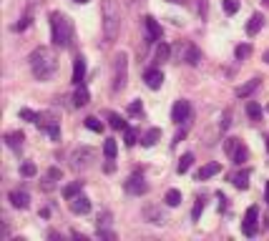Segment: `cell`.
Masks as SVG:
<instances>
[{"label":"cell","mask_w":269,"mask_h":241,"mask_svg":"<svg viewBox=\"0 0 269 241\" xmlns=\"http://www.w3.org/2000/svg\"><path fill=\"white\" fill-rule=\"evenodd\" d=\"M169 3H174V5H186L189 0H169Z\"/></svg>","instance_id":"cell-53"},{"label":"cell","mask_w":269,"mask_h":241,"mask_svg":"<svg viewBox=\"0 0 269 241\" xmlns=\"http://www.w3.org/2000/svg\"><path fill=\"white\" fill-rule=\"evenodd\" d=\"M96 158H98V151H96V148L81 146V148H76V151L71 154V169H73V171H88V169L96 163Z\"/></svg>","instance_id":"cell-4"},{"label":"cell","mask_w":269,"mask_h":241,"mask_svg":"<svg viewBox=\"0 0 269 241\" xmlns=\"http://www.w3.org/2000/svg\"><path fill=\"white\" fill-rule=\"evenodd\" d=\"M262 25H264V15L262 13H254L251 18H249V23H247V35H257L259 30H262Z\"/></svg>","instance_id":"cell-21"},{"label":"cell","mask_w":269,"mask_h":241,"mask_svg":"<svg viewBox=\"0 0 269 241\" xmlns=\"http://www.w3.org/2000/svg\"><path fill=\"white\" fill-rule=\"evenodd\" d=\"M143 28H146V45H151V43L161 40L163 30H161V25L156 23V18H151V15H146V18H143Z\"/></svg>","instance_id":"cell-9"},{"label":"cell","mask_w":269,"mask_h":241,"mask_svg":"<svg viewBox=\"0 0 269 241\" xmlns=\"http://www.w3.org/2000/svg\"><path fill=\"white\" fill-rule=\"evenodd\" d=\"M43 3H46V0H31V3H28V8H25V13L33 15V10H36L38 5H43Z\"/></svg>","instance_id":"cell-47"},{"label":"cell","mask_w":269,"mask_h":241,"mask_svg":"<svg viewBox=\"0 0 269 241\" xmlns=\"http://www.w3.org/2000/svg\"><path fill=\"white\" fill-rule=\"evenodd\" d=\"M197 10H199V15H201V18H206V13H209V5H206V0H199Z\"/></svg>","instance_id":"cell-48"},{"label":"cell","mask_w":269,"mask_h":241,"mask_svg":"<svg viewBox=\"0 0 269 241\" xmlns=\"http://www.w3.org/2000/svg\"><path fill=\"white\" fill-rule=\"evenodd\" d=\"M116 151H118V146H116L113 138L103 141V156H106V161H108V158H116Z\"/></svg>","instance_id":"cell-30"},{"label":"cell","mask_w":269,"mask_h":241,"mask_svg":"<svg viewBox=\"0 0 269 241\" xmlns=\"http://www.w3.org/2000/svg\"><path fill=\"white\" fill-rule=\"evenodd\" d=\"M23 120H31V123H36V118H38V113H33L31 108H20V113H18Z\"/></svg>","instance_id":"cell-45"},{"label":"cell","mask_w":269,"mask_h":241,"mask_svg":"<svg viewBox=\"0 0 269 241\" xmlns=\"http://www.w3.org/2000/svg\"><path fill=\"white\" fill-rule=\"evenodd\" d=\"M249 176H251V171H249V169H244V171H236L229 181H232V184H234L239 191H244V189L249 186Z\"/></svg>","instance_id":"cell-20"},{"label":"cell","mask_w":269,"mask_h":241,"mask_svg":"<svg viewBox=\"0 0 269 241\" xmlns=\"http://www.w3.org/2000/svg\"><path fill=\"white\" fill-rule=\"evenodd\" d=\"M221 5H224V13L227 15H234L239 10V0H221Z\"/></svg>","instance_id":"cell-40"},{"label":"cell","mask_w":269,"mask_h":241,"mask_svg":"<svg viewBox=\"0 0 269 241\" xmlns=\"http://www.w3.org/2000/svg\"><path fill=\"white\" fill-rule=\"evenodd\" d=\"M267 111H269V108H267Z\"/></svg>","instance_id":"cell-59"},{"label":"cell","mask_w":269,"mask_h":241,"mask_svg":"<svg viewBox=\"0 0 269 241\" xmlns=\"http://www.w3.org/2000/svg\"><path fill=\"white\" fill-rule=\"evenodd\" d=\"M96 236L98 239H106V241H116V231H111V229H98Z\"/></svg>","instance_id":"cell-44"},{"label":"cell","mask_w":269,"mask_h":241,"mask_svg":"<svg viewBox=\"0 0 269 241\" xmlns=\"http://www.w3.org/2000/svg\"><path fill=\"white\" fill-rule=\"evenodd\" d=\"M257 221H259V208L257 206H249L247 214H244V234L247 236L257 234Z\"/></svg>","instance_id":"cell-11"},{"label":"cell","mask_w":269,"mask_h":241,"mask_svg":"<svg viewBox=\"0 0 269 241\" xmlns=\"http://www.w3.org/2000/svg\"><path fill=\"white\" fill-rule=\"evenodd\" d=\"M83 123H86L88 131H93V133H101V131H103V120H98V118H93V116H88Z\"/></svg>","instance_id":"cell-33"},{"label":"cell","mask_w":269,"mask_h":241,"mask_svg":"<svg viewBox=\"0 0 269 241\" xmlns=\"http://www.w3.org/2000/svg\"><path fill=\"white\" fill-rule=\"evenodd\" d=\"M46 133L51 136L53 141H61V123H51V126L46 128Z\"/></svg>","instance_id":"cell-42"},{"label":"cell","mask_w":269,"mask_h":241,"mask_svg":"<svg viewBox=\"0 0 269 241\" xmlns=\"http://www.w3.org/2000/svg\"><path fill=\"white\" fill-rule=\"evenodd\" d=\"M239 143H242L239 138H227V141H224V151H227V156H229V158H232V154L236 151V146H239Z\"/></svg>","instance_id":"cell-41"},{"label":"cell","mask_w":269,"mask_h":241,"mask_svg":"<svg viewBox=\"0 0 269 241\" xmlns=\"http://www.w3.org/2000/svg\"><path fill=\"white\" fill-rule=\"evenodd\" d=\"M143 81H146V86L151 88V90H159V88L163 86V73H161L159 68H148V70L143 73Z\"/></svg>","instance_id":"cell-14"},{"label":"cell","mask_w":269,"mask_h":241,"mask_svg":"<svg viewBox=\"0 0 269 241\" xmlns=\"http://www.w3.org/2000/svg\"><path fill=\"white\" fill-rule=\"evenodd\" d=\"M111 221H113V214H111V211H103V214L98 216L96 231H98V229H108V226H111Z\"/></svg>","instance_id":"cell-36"},{"label":"cell","mask_w":269,"mask_h":241,"mask_svg":"<svg viewBox=\"0 0 269 241\" xmlns=\"http://www.w3.org/2000/svg\"><path fill=\"white\" fill-rule=\"evenodd\" d=\"M191 163H194V154H184L181 158H179V166H176V171L179 173H186L191 169Z\"/></svg>","instance_id":"cell-29"},{"label":"cell","mask_w":269,"mask_h":241,"mask_svg":"<svg viewBox=\"0 0 269 241\" xmlns=\"http://www.w3.org/2000/svg\"><path fill=\"white\" fill-rule=\"evenodd\" d=\"M31 68H33V75L38 81H48L51 75L55 73L58 68V60H55V53L51 48H46V45H40V48H36L31 53Z\"/></svg>","instance_id":"cell-2"},{"label":"cell","mask_w":269,"mask_h":241,"mask_svg":"<svg viewBox=\"0 0 269 241\" xmlns=\"http://www.w3.org/2000/svg\"><path fill=\"white\" fill-rule=\"evenodd\" d=\"M40 189H43V191H53V189H55V178L46 173V178H43V184H40Z\"/></svg>","instance_id":"cell-46"},{"label":"cell","mask_w":269,"mask_h":241,"mask_svg":"<svg viewBox=\"0 0 269 241\" xmlns=\"http://www.w3.org/2000/svg\"><path fill=\"white\" fill-rule=\"evenodd\" d=\"M108 126H111L113 131H126V128H128L126 120L118 116V113H108Z\"/></svg>","instance_id":"cell-28"},{"label":"cell","mask_w":269,"mask_h":241,"mask_svg":"<svg viewBox=\"0 0 269 241\" xmlns=\"http://www.w3.org/2000/svg\"><path fill=\"white\" fill-rule=\"evenodd\" d=\"M71 211L73 214H78V216H86L88 211H91V199L83 193H78L76 199H71Z\"/></svg>","instance_id":"cell-13"},{"label":"cell","mask_w":269,"mask_h":241,"mask_svg":"<svg viewBox=\"0 0 269 241\" xmlns=\"http://www.w3.org/2000/svg\"><path fill=\"white\" fill-rule=\"evenodd\" d=\"M101 25H103V43L111 45L118 33H121V20H124V15H121V5L116 3V0H101Z\"/></svg>","instance_id":"cell-1"},{"label":"cell","mask_w":269,"mask_h":241,"mask_svg":"<svg viewBox=\"0 0 269 241\" xmlns=\"http://www.w3.org/2000/svg\"><path fill=\"white\" fill-rule=\"evenodd\" d=\"M78 193H83V181H73V184L63 186V196L71 201V199H76Z\"/></svg>","instance_id":"cell-24"},{"label":"cell","mask_w":269,"mask_h":241,"mask_svg":"<svg viewBox=\"0 0 269 241\" xmlns=\"http://www.w3.org/2000/svg\"><path fill=\"white\" fill-rule=\"evenodd\" d=\"M264 201L269 204V181H267V191H264Z\"/></svg>","instance_id":"cell-54"},{"label":"cell","mask_w":269,"mask_h":241,"mask_svg":"<svg viewBox=\"0 0 269 241\" xmlns=\"http://www.w3.org/2000/svg\"><path fill=\"white\" fill-rule=\"evenodd\" d=\"M88 101H91V93H88V88L81 83L76 88V93H73V105H76V108H83V105H88Z\"/></svg>","instance_id":"cell-18"},{"label":"cell","mask_w":269,"mask_h":241,"mask_svg":"<svg viewBox=\"0 0 269 241\" xmlns=\"http://www.w3.org/2000/svg\"><path fill=\"white\" fill-rule=\"evenodd\" d=\"M20 173H23L25 178H31V176H36V173H38V169H36V163H31V161H25V163L20 166Z\"/></svg>","instance_id":"cell-39"},{"label":"cell","mask_w":269,"mask_h":241,"mask_svg":"<svg viewBox=\"0 0 269 241\" xmlns=\"http://www.w3.org/2000/svg\"><path fill=\"white\" fill-rule=\"evenodd\" d=\"M171 51H174V55L179 60H184V63H189V66H199L201 63V51L194 43H176Z\"/></svg>","instance_id":"cell-6"},{"label":"cell","mask_w":269,"mask_h":241,"mask_svg":"<svg viewBox=\"0 0 269 241\" xmlns=\"http://www.w3.org/2000/svg\"><path fill=\"white\" fill-rule=\"evenodd\" d=\"M76 3H88V0H76Z\"/></svg>","instance_id":"cell-56"},{"label":"cell","mask_w":269,"mask_h":241,"mask_svg":"<svg viewBox=\"0 0 269 241\" xmlns=\"http://www.w3.org/2000/svg\"><path fill=\"white\" fill-rule=\"evenodd\" d=\"M83 81H86V58H83V55H76V60H73L71 83H73V86H81Z\"/></svg>","instance_id":"cell-12"},{"label":"cell","mask_w":269,"mask_h":241,"mask_svg":"<svg viewBox=\"0 0 269 241\" xmlns=\"http://www.w3.org/2000/svg\"><path fill=\"white\" fill-rule=\"evenodd\" d=\"M267 148H269V138H267Z\"/></svg>","instance_id":"cell-58"},{"label":"cell","mask_w":269,"mask_h":241,"mask_svg":"<svg viewBox=\"0 0 269 241\" xmlns=\"http://www.w3.org/2000/svg\"><path fill=\"white\" fill-rule=\"evenodd\" d=\"M126 81H128V58H126V53H118L113 58V93L124 90Z\"/></svg>","instance_id":"cell-5"},{"label":"cell","mask_w":269,"mask_h":241,"mask_svg":"<svg viewBox=\"0 0 269 241\" xmlns=\"http://www.w3.org/2000/svg\"><path fill=\"white\" fill-rule=\"evenodd\" d=\"M48 176H53L55 181H61V178H63V171H61V169H55V166H53V169H48Z\"/></svg>","instance_id":"cell-49"},{"label":"cell","mask_w":269,"mask_h":241,"mask_svg":"<svg viewBox=\"0 0 269 241\" xmlns=\"http://www.w3.org/2000/svg\"><path fill=\"white\" fill-rule=\"evenodd\" d=\"M5 143H8V148H13V151H20L23 143H25V133H23V131L5 133Z\"/></svg>","instance_id":"cell-16"},{"label":"cell","mask_w":269,"mask_h":241,"mask_svg":"<svg viewBox=\"0 0 269 241\" xmlns=\"http://www.w3.org/2000/svg\"><path fill=\"white\" fill-rule=\"evenodd\" d=\"M31 23H33V15H31V13H25L23 18H20L16 25H13V30H16V33H23V30H28V28H31Z\"/></svg>","instance_id":"cell-31"},{"label":"cell","mask_w":269,"mask_h":241,"mask_svg":"<svg viewBox=\"0 0 269 241\" xmlns=\"http://www.w3.org/2000/svg\"><path fill=\"white\" fill-rule=\"evenodd\" d=\"M159 141H161V128H148V131L143 133V138H141V143H143L146 148L156 146Z\"/></svg>","instance_id":"cell-23"},{"label":"cell","mask_w":269,"mask_h":241,"mask_svg":"<svg viewBox=\"0 0 269 241\" xmlns=\"http://www.w3.org/2000/svg\"><path fill=\"white\" fill-rule=\"evenodd\" d=\"M247 158H249V148H247L244 143H239V146H236V151H234V154H232V161H234V163H239V166H242V163H244Z\"/></svg>","instance_id":"cell-26"},{"label":"cell","mask_w":269,"mask_h":241,"mask_svg":"<svg viewBox=\"0 0 269 241\" xmlns=\"http://www.w3.org/2000/svg\"><path fill=\"white\" fill-rule=\"evenodd\" d=\"M136 141H139V131L136 128H126L124 131V143L131 148V146H136Z\"/></svg>","instance_id":"cell-34"},{"label":"cell","mask_w":269,"mask_h":241,"mask_svg":"<svg viewBox=\"0 0 269 241\" xmlns=\"http://www.w3.org/2000/svg\"><path fill=\"white\" fill-rule=\"evenodd\" d=\"M10 204L16 206V208H28L31 206V196H28V191H23V189H16V191H10Z\"/></svg>","instance_id":"cell-15"},{"label":"cell","mask_w":269,"mask_h":241,"mask_svg":"<svg viewBox=\"0 0 269 241\" xmlns=\"http://www.w3.org/2000/svg\"><path fill=\"white\" fill-rule=\"evenodd\" d=\"M141 216L148 224H156V226H163L169 221V214H166V208H161V204H146L141 208Z\"/></svg>","instance_id":"cell-7"},{"label":"cell","mask_w":269,"mask_h":241,"mask_svg":"<svg viewBox=\"0 0 269 241\" xmlns=\"http://www.w3.org/2000/svg\"><path fill=\"white\" fill-rule=\"evenodd\" d=\"M184 136H186V128H181V131L176 133V138H174V146H176L179 141H184Z\"/></svg>","instance_id":"cell-50"},{"label":"cell","mask_w":269,"mask_h":241,"mask_svg":"<svg viewBox=\"0 0 269 241\" xmlns=\"http://www.w3.org/2000/svg\"><path fill=\"white\" fill-rule=\"evenodd\" d=\"M163 201H166V206H179V204H181V191H179V189H169L166 196H163Z\"/></svg>","instance_id":"cell-27"},{"label":"cell","mask_w":269,"mask_h":241,"mask_svg":"<svg viewBox=\"0 0 269 241\" xmlns=\"http://www.w3.org/2000/svg\"><path fill=\"white\" fill-rule=\"evenodd\" d=\"M219 171H221V163H206V166H201V169L197 171V181H206V178L216 176Z\"/></svg>","instance_id":"cell-19"},{"label":"cell","mask_w":269,"mask_h":241,"mask_svg":"<svg viewBox=\"0 0 269 241\" xmlns=\"http://www.w3.org/2000/svg\"><path fill=\"white\" fill-rule=\"evenodd\" d=\"M234 55H236V60H244V58H249V55H251V45H249V43L236 45V48H234Z\"/></svg>","instance_id":"cell-35"},{"label":"cell","mask_w":269,"mask_h":241,"mask_svg":"<svg viewBox=\"0 0 269 241\" xmlns=\"http://www.w3.org/2000/svg\"><path fill=\"white\" fill-rule=\"evenodd\" d=\"M259 86H262V81H259V78H251V81H247V83H242V86L236 88V96H239V98H249V96H251Z\"/></svg>","instance_id":"cell-17"},{"label":"cell","mask_w":269,"mask_h":241,"mask_svg":"<svg viewBox=\"0 0 269 241\" xmlns=\"http://www.w3.org/2000/svg\"><path fill=\"white\" fill-rule=\"evenodd\" d=\"M71 236H73V239H81V241H88V236L81 234V231H71Z\"/></svg>","instance_id":"cell-51"},{"label":"cell","mask_w":269,"mask_h":241,"mask_svg":"<svg viewBox=\"0 0 269 241\" xmlns=\"http://www.w3.org/2000/svg\"><path fill=\"white\" fill-rule=\"evenodd\" d=\"M229 126H232V111L227 108V111L221 113V120H219V131H221V133H224V131H229Z\"/></svg>","instance_id":"cell-38"},{"label":"cell","mask_w":269,"mask_h":241,"mask_svg":"<svg viewBox=\"0 0 269 241\" xmlns=\"http://www.w3.org/2000/svg\"><path fill=\"white\" fill-rule=\"evenodd\" d=\"M124 189H126V193H131V196H143V193L148 191V184H146L143 173H133V176L126 178Z\"/></svg>","instance_id":"cell-8"},{"label":"cell","mask_w":269,"mask_h":241,"mask_svg":"<svg viewBox=\"0 0 269 241\" xmlns=\"http://www.w3.org/2000/svg\"><path fill=\"white\" fill-rule=\"evenodd\" d=\"M36 123L46 131L51 123H61V120H58V116L53 113V111H43V113H38V118H36Z\"/></svg>","instance_id":"cell-22"},{"label":"cell","mask_w":269,"mask_h":241,"mask_svg":"<svg viewBox=\"0 0 269 241\" xmlns=\"http://www.w3.org/2000/svg\"><path fill=\"white\" fill-rule=\"evenodd\" d=\"M51 40L55 48L73 45V20L66 13H51Z\"/></svg>","instance_id":"cell-3"},{"label":"cell","mask_w":269,"mask_h":241,"mask_svg":"<svg viewBox=\"0 0 269 241\" xmlns=\"http://www.w3.org/2000/svg\"><path fill=\"white\" fill-rule=\"evenodd\" d=\"M48 239H53V241H58V239H61V234H58L55 229H51V231H48Z\"/></svg>","instance_id":"cell-52"},{"label":"cell","mask_w":269,"mask_h":241,"mask_svg":"<svg viewBox=\"0 0 269 241\" xmlns=\"http://www.w3.org/2000/svg\"><path fill=\"white\" fill-rule=\"evenodd\" d=\"M189 116H191V103L189 101H176L174 103V108H171V120L174 123H181V120H189Z\"/></svg>","instance_id":"cell-10"},{"label":"cell","mask_w":269,"mask_h":241,"mask_svg":"<svg viewBox=\"0 0 269 241\" xmlns=\"http://www.w3.org/2000/svg\"><path fill=\"white\" fill-rule=\"evenodd\" d=\"M171 45H166V43H159V48H156V63H166V60L171 58Z\"/></svg>","instance_id":"cell-25"},{"label":"cell","mask_w":269,"mask_h":241,"mask_svg":"<svg viewBox=\"0 0 269 241\" xmlns=\"http://www.w3.org/2000/svg\"><path fill=\"white\" fill-rule=\"evenodd\" d=\"M204 206H206V204H204V196H199V199L194 201V208H191V219H194V221H199V216H201Z\"/></svg>","instance_id":"cell-37"},{"label":"cell","mask_w":269,"mask_h":241,"mask_svg":"<svg viewBox=\"0 0 269 241\" xmlns=\"http://www.w3.org/2000/svg\"><path fill=\"white\" fill-rule=\"evenodd\" d=\"M262 60H264V63H269V51H267V53L262 55Z\"/></svg>","instance_id":"cell-55"},{"label":"cell","mask_w":269,"mask_h":241,"mask_svg":"<svg viewBox=\"0 0 269 241\" xmlns=\"http://www.w3.org/2000/svg\"><path fill=\"white\" fill-rule=\"evenodd\" d=\"M128 116H139V113H143V103L141 101H133V103H128Z\"/></svg>","instance_id":"cell-43"},{"label":"cell","mask_w":269,"mask_h":241,"mask_svg":"<svg viewBox=\"0 0 269 241\" xmlns=\"http://www.w3.org/2000/svg\"><path fill=\"white\" fill-rule=\"evenodd\" d=\"M247 116H249L251 120H259V118H262V105L254 103V101H249V103H247Z\"/></svg>","instance_id":"cell-32"},{"label":"cell","mask_w":269,"mask_h":241,"mask_svg":"<svg viewBox=\"0 0 269 241\" xmlns=\"http://www.w3.org/2000/svg\"><path fill=\"white\" fill-rule=\"evenodd\" d=\"M262 3H264V5H269V0H262Z\"/></svg>","instance_id":"cell-57"}]
</instances>
